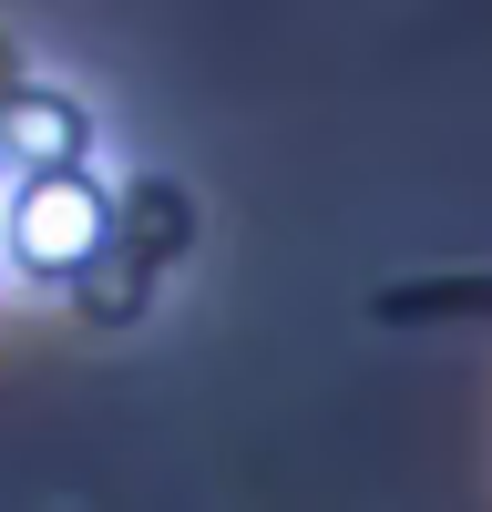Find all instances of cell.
<instances>
[{
	"label": "cell",
	"mask_w": 492,
	"mask_h": 512,
	"mask_svg": "<svg viewBox=\"0 0 492 512\" xmlns=\"http://www.w3.org/2000/svg\"><path fill=\"white\" fill-rule=\"evenodd\" d=\"M113 246V185L93 175V164H72V175H11V195H0V267L11 277H93Z\"/></svg>",
	"instance_id": "6da1fadb"
},
{
	"label": "cell",
	"mask_w": 492,
	"mask_h": 512,
	"mask_svg": "<svg viewBox=\"0 0 492 512\" xmlns=\"http://www.w3.org/2000/svg\"><path fill=\"white\" fill-rule=\"evenodd\" d=\"M82 154H93V113L82 103H62V93L0 103V164H11V175H72Z\"/></svg>",
	"instance_id": "7a4b0ae2"
},
{
	"label": "cell",
	"mask_w": 492,
	"mask_h": 512,
	"mask_svg": "<svg viewBox=\"0 0 492 512\" xmlns=\"http://www.w3.org/2000/svg\"><path fill=\"white\" fill-rule=\"evenodd\" d=\"M0 195H11V164H0Z\"/></svg>",
	"instance_id": "3957f363"
}]
</instances>
